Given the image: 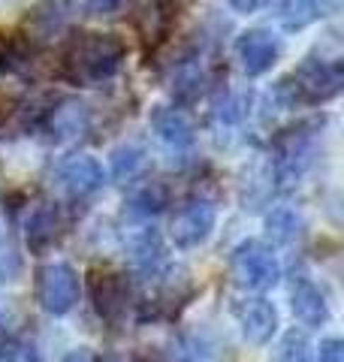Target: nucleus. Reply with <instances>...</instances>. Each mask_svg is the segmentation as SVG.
<instances>
[{"instance_id": "nucleus-28", "label": "nucleus", "mask_w": 344, "mask_h": 362, "mask_svg": "<svg viewBox=\"0 0 344 362\" xmlns=\"http://www.w3.org/2000/svg\"><path fill=\"white\" fill-rule=\"evenodd\" d=\"M61 362H97V356L91 354L88 347H76V350H70V354H67Z\"/></svg>"}, {"instance_id": "nucleus-7", "label": "nucleus", "mask_w": 344, "mask_h": 362, "mask_svg": "<svg viewBox=\"0 0 344 362\" xmlns=\"http://www.w3.org/2000/svg\"><path fill=\"white\" fill-rule=\"evenodd\" d=\"M91 302H94L97 317L106 326H121L130 308V281L124 272L115 269H94L88 278Z\"/></svg>"}, {"instance_id": "nucleus-24", "label": "nucleus", "mask_w": 344, "mask_h": 362, "mask_svg": "<svg viewBox=\"0 0 344 362\" xmlns=\"http://www.w3.org/2000/svg\"><path fill=\"white\" fill-rule=\"evenodd\" d=\"M0 362H42V356L28 338H6L0 344Z\"/></svg>"}, {"instance_id": "nucleus-6", "label": "nucleus", "mask_w": 344, "mask_h": 362, "mask_svg": "<svg viewBox=\"0 0 344 362\" xmlns=\"http://www.w3.org/2000/svg\"><path fill=\"white\" fill-rule=\"evenodd\" d=\"M151 130L172 166H185L190 160L197 130H193L190 118L178 106H157L151 112Z\"/></svg>"}, {"instance_id": "nucleus-15", "label": "nucleus", "mask_w": 344, "mask_h": 362, "mask_svg": "<svg viewBox=\"0 0 344 362\" xmlns=\"http://www.w3.org/2000/svg\"><path fill=\"white\" fill-rule=\"evenodd\" d=\"M127 259L133 272H139L145 278H160L164 269L169 266L166 263V247H164V239L154 226H139L127 235Z\"/></svg>"}, {"instance_id": "nucleus-3", "label": "nucleus", "mask_w": 344, "mask_h": 362, "mask_svg": "<svg viewBox=\"0 0 344 362\" xmlns=\"http://www.w3.org/2000/svg\"><path fill=\"white\" fill-rule=\"evenodd\" d=\"M229 278L236 287L266 293L278 287L281 281V259L275 254V247L263 239H245L233 247L229 254Z\"/></svg>"}, {"instance_id": "nucleus-10", "label": "nucleus", "mask_w": 344, "mask_h": 362, "mask_svg": "<svg viewBox=\"0 0 344 362\" xmlns=\"http://www.w3.org/2000/svg\"><path fill=\"white\" fill-rule=\"evenodd\" d=\"M233 317L242 329V338L254 347H266L272 335L278 332V308L263 299V296H248L233 302Z\"/></svg>"}, {"instance_id": "nucleus-26", "label": "nucleus", "mask_w": 344, "mask_h": 362, "mask_svg": "<svg viewBox=\"0 0 344 362\" xmlns=\"http://www.w3.org/2000/svg\"><path fill=\"white\" fill-rule=\"evenodd\" d=\"M317 362H344V341L341 338H323L317 350Z\"/></svg>"}, {"instance_id": "nucleus-27", "label": "nucleus", "mask_w": 344, "mask_h": 362, "mask_svg": "<svg viewBox=\"0 0 344 362\" xmlns=\"http://www.w3.org/2000/svg\"><path fill=\"white\" fill-rule=\"evenodd\" d=\"M269 4L272 0H229V6L242 16H254V13H260V9H266Z\"/></svg>"}, {"instance_id": "nucleus-22", "label": "nucleus", "mask_w": 344, "mask_h": 362, "mask_svg": "<svg viewBox=\"0 0 344 362\" xmlns=\"http://www.w3.org/2000/svg\"><path fill=\"white\" fill-rule=\"evenodd\" d=\"M311 341H308V335L299 332V329H290L281 335L278 347H275L272 354V362H314L311 356Z\"/></svg>"}, {"instance_id": "nucleus-17", "label": "nucleus", "mask_w": 344, "mask_h": 362, "mask_svg": "<svg viewBox=\"0 0 344 362\" xmlns=\"http://www.w3.org/2000/svg\"><path fill=\"white\" fill-rule=\"evenodd\" d=\"M251 90H227L212 109V130L217 139H229L242 130V124L251 115Z\"/></svg>"}, {"instance_id": "nucleus-20", "label": "nucleus", "mask_w": 344, "mask_h": 362, "mask_svg": "<svg viewBox=\"0 0 344 362\" xmlns=\"http://www.w3.org/2000/svg\"><path fill=\"white\" fill-rule=\"evenodd\" d=\"M109 166H112V178L118 181V185H133L148 169V148L142 142H124L112 151Z\"/></svg>"}, {"instance_id": "nucleus-21", "label": "nucleus", "mask_w": 344, "mask_h": 362, "mask_svg": "<svg viewBox=\"0 0 344 362\" xmlns=\"http://www.w3.org/2000/svg\"><path fill=\"white\" fill-rule=\"evenodd\" d=\"M263 223H266V235L272 242H278V245H293L305 233L302 211L293 209V206H275V209H269L266 218H263Z\"/></svg>"}, {"instance_id": "nucleus-9", "label": "nucleus", "mask_w": 344, "mask_h": 362, "mask_svg": "<svg viewBox=\"0 0 344 362\" xmlns=\"http://www.w3.org/2000/svg\"><path fill=\"white\" fill-rule=\"evenodd\" d=\"M103 187V166L91 154H70L55 169V190L67 199H85Z\"/></svg>"}, {"instance_id": "nucleus-11", "label": "nucleus", "mask_w": 344, "mask_h": 362, "mask_svg": "<svg viewBox=\"0 0 344 362\" xmlns=\"http://www.w3.org/2000/svg\"><path fill=\"white\" fill-rule=\"evenodd\" d=\"M236 58L245 76H266L281 58V40L266 28H251L236 40Z\"/></svg>"}, {"instance_id": "nucleus-13", "label": "nucleus", "mask_w": 344, "mask_h": 362, "mask_svg": "<svg viewBox=\"0 0 344 362\" xmlns=\"http://www.w3.org/2000/svg\"><path fill=\"white\" fill-rule=\"evenodd\" d=\"M209 82H212V73L202 61V52L190 49L185 58L172 66L169 94H172V100H176V106H188V103H197V100L205 94Z\"/></svg>"}, {"instance_id": "nucleus-19", "label": "nucleus", "mask_w": 344, "mask_h": 362, "mask_svg": "<svg viewBox=\"0 0 344 362\" xmlns=\"http://www.w3.org/2000/svg\"><path fill=\"white\" fill-rule=\"evenodd\" d=\"M169 206V187L160 181H148V185L136 187L130 199L124 202V218L130 221H151Z\"/></svg>"}, {"instance_id": "nucleus-8", "label": "nucleus", "mask_w": 344, "mask_h": 362, "mask_svg": "<svg viewBox=\"0 0 344 362\" xmlns=\"http://www.w3.org/2000/svg\"><path fill=\"white\" fill-rule=\"evenodd\" d=\"M37 302L52 317H64L79 302V272L70 263H45L37 272Z\"/></svg>"}, {"instance_id": "nucleus-25", "label": "nucleus", "mask_w": 344, "mask_h": 362, "mask_svg": "<svg viewBox=\"0 0 344 362\" xmlns=\"http://www.w3.org/2000/svg\"><path fill=\"white\" fill-rule=\"evenodd\" d=\"M124 0H82V9L85 16H94V18H106V16H115L121 9Z\"/></svg>"}, {"instance_id": "nucleus-5", "label": "nucleus", "mask_w": 344, "mask_h": 362, "mask_svg": "<svg viewBox=\"0 0 344 362\" xmlns=\"http://www.w3.org/2000/svg\"><path fill=\"white\" fill-rule=\"evenodd\" d=\"M217 223V206L209 197H193L172 214L169 223V239L178 251H193L209 242V235L214 233Z\"/></svg>"}, {"instance_id": "nucleus-4", "label": "nucleus", "mask_w": 344, "mask_h": 362, "mask_svg": "<svg viewBox=\"0 0 344 362\" xmlns=\"http://www.w3.org/2000/svg\"><path fill=\"white\" fill-rule=\"evenodd\" d=\"M296 90H299L302 106L329 103L341 94L344 70H341V54H308V58L290 73Z\"/></svg>"}, {"instance_id": "nucleus-29", "label": "nucleus", "mask_w": 344, "mask_h": 362, "mask_svg": "<svg viewBox=\"0 0 344 362\" xmlns=\"http://www.w3.org/2000/svg\"><path fill=\"white\" fill-rule=\"evenodd\" d=\"M130 362H164V356H160L157 350H148V347H145V350H139V354H136Z\"/></svg>"}, {"instance_id": "nucleus-2", "label": "nucleus", "mask_w": 344, "mask_h": 362, "mask_svg": "<svg viewBox=\"0 0 344 362\" xmlns=\"http://www.w3.org/2000/svg\"><path fill=\"white\" fill-rule=\"evenodd\" d=\"M323 127L326 118H305L275 136L269 160L272 181H278L281 187L302 185L305 175L317 166L320 145H323Z\"/></svg>"}, {"instance_id": "nucleus-14", "label": "nucleus", "mask_w": 344, "mask_h": 362, "mask_svg": "<svg viewBox=\"0 0 344 362\" xmlns=\"http://www.w3.org/2000/svg\"><path fill=\"white\" fill-rule=\"evenodd\" d=\"M64 230H67V221L57 202H40V206H33L25 221V239H28L30 254L52 251L61 242Z\"/></svg>"}, {"instance_id": "nucleus-1", "label": "nucleus", "mask_w": 344, "mask_h": 362, "mask_svg": "<svg viewBox=\"0 0 344 362\" xmlns=\"http://www.w3.org/2000/svg\"><path fill=\"white\" fill-rule=\"evenodd\" d=\"M127 45L115 33H79L61 58V73L73 85H103L118 76Z\"/></svg>"}, {"instance_id": "nucleus-16", "label": "nucleus", "mask_w": 344, "mask_h": 362, "mask_svg": "<svg viewBox=\"0 0 344 362\" xmlns=\"http://www.w3.org/2000/svg\"><path fill=\"white\" fill-rule=\"evenodd\" d=\"M290 308H293V317L305 326V329H320V326H326L329 317H332L326 293L320 290L311 278H299L293 284Z\"/></svg>"}, {"instance_id": "nucleus-18", "label": "nucleus", "mask_w": 344, "mask_h": 362, "mask_svg": "<svg viewBox=\"0 0 344 362\" xmlns=\"http://www.w3.org/2000/svg\"><path fill=\"white\" fill-rule=\"evenodd\" d=\"M172 362H224V347L209 332H181L172 341Z\"/></svg>"}, {"instance_id": "nucleus-23", "label": "nucleus", "mask_w": 344, "mask_h": 362, "mask_svg": "<svg viewBox=\"0 0 344 362\" xmlns=\"http://www.w3.org/2000/svg\"><path fill=\"white\" fill-rule=\"evenodd\" d=\"M25 323H28L25 302L13 296V293L0 290V335H16Z\"/></svg>"}, {"instance_id": "nucleus-12", "label": "nucleus", "mask_w": 344, "mask_h": 362, "mask_svg": "<svg viewBox=\"0 0 344 362\" xmlns=\"http://www.w3.org/2000/svg\"><path fill=\"white\" fill-rule=\"evenodd\" d=\"M40 127L49 133L52 142H73L91 127V106L79 97H64L45 112Z\"/></svg>"}]
</instances>
